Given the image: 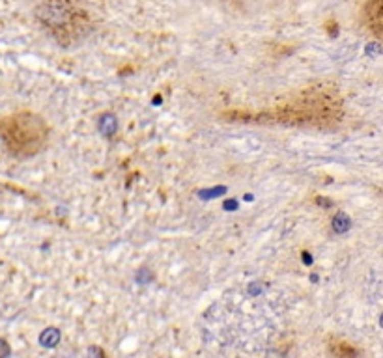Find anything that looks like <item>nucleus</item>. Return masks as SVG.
<instances>
[{
  "label": "nucleus",
  "mask_w": 383,
  "mask_h": 358,
  "mask_svg": "<svg viewBox=\"0 0 383 358\" xmlns=\"http://www.w3.org/2000/svg\"><path fill=\"white\" fill-rule=\"evenodd\" d=\"M49 138L51 129L45 118L32 110H17L0 118V144L13 159L25 161L43 153Z\"/></svg>",
  "instance_id": "f257e3e1"
},
{
  "label": "nucleus",
  "mask_w": 383,
  "mask_h": 358,
  "mask_svg": "<svg viewBox=\"0 0 383 358\" xmlns=\"http://www.w3.org/2000/svg\"><path fill=\"white\" fill-rule=\"evenodd\" d=\"M361 17L368 32L383 41V0H367L363 6Z\"/></svg>",
  "instance_id": "f03ea898"
},
{
  "label": "nucleus",
  "mask_w": 383,
  "mask_h": 358,
  "mask_svg": "<svg viewBox=\"0 0 383 358\" xmlns=\"http://www.w3.org/2000/svg\"><path fill=\"white\" fill-rule=\"evenodd\" d=\"M226 2H232V4H235V2H243V0H226Z\"/></svg>",
  "instance_id": "7ed1b4c3"
}]
</instances>
